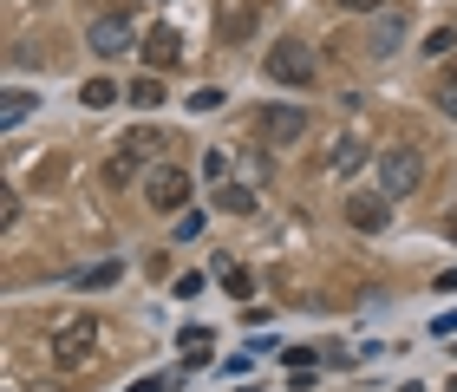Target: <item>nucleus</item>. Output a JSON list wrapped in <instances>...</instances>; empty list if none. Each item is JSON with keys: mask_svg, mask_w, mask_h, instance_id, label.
Listing matches in <instances>:
<instances>
[{"mask_svg": "<svg viewBox=\"0 0 457 392\" xmlns=\"http://www.w3.org/2000/svg\"><path fill=\"white\" fill-rule=\"evenodd\" d=\"M53 366H66V373H79V366H92L98 360V321L92 314H66L53 327Z\"/></svg>", "mask_w": 457, "mask_h": 392, "instance_id": "f257e3e1", "label": "nucleus"}, {"mask_svg": "<svg viewBox=\"0 0 457 392\" xmlns=\"http://www.w3.org/2000/svg\"><path fill=\"white\" fill-rule=\"evenodd\" d=\"M137 196L151 203L163 216H183V203H190V171H177V163H151V171L137 177Z\"/></svg>", "mask_w": 457, "mask_h": 392, "instance_id": "f03ea898", "label": "nucleus"}, {"mask_svg": "<svg viewBox=\"0 0 457 392\" xmlns=\"http://www.w3.org/2000/svg\"><path fill=\"white\" fill-rule=\"evenodd\" d=\"M157 144H163V131H151V125L124 131V138H118V151H112V163H105V177H112V183L144 177V171H151V157H157Z\"/></svg>", "mask_w": 457, "mask_h": 392, "instance_id": "7ed1b4c3", "label": "nucleus"}, {"mask_svg": "<svg viewBox=\"0 0 457 392\" xmlns=\"http://www.w3.org/2000/svg\"><path fill=\"white\" fill-rule=\"evenodd\" d=\"M419 177H425V157L411 151V144H386L379 151V196L399 203V196L419 190Z\"/></svg>", "mask_w": 457, "mask_h": 392, "instance_id": "20e7f679", "label": "nucleus"}, {"mask_svg": "<svg viewBox=\"0 0 457 392\" xmlns=\"http://www.w3.org/2000/svg\"><path fill=\"white\" fill-rule=\"evenodd\" d=\"M262 66H268V79H275V86H295V92L314 86V53H307L301 39H275Z\"/></svg>", "mask_w": 457, "mask_h": 392, "instance_id": "39448f33", "label": "nucleus"}, {"mask_svg": "<svg viewBox=\"0 0 457 392\" xmlns=\"http://www.w3.org/2000/svg\"><path fill=\"white\" fill-rule=\"evenodd\" d=\"M86 46L98 59H118V53H131L137 46V27H131V13H92V27H86Z\"/></svg>", "mask_w": 457, "mask_h": 392, "instance_id": "423d86ee", "label": "nucleus"}, {"mask_svg": "<svg viewBox=\"0 0 457 392\" xmlns=\"http://www.w3.org/2000/svg\"><path fill=\"white\" fill-rule=\"evenodd\" d=\"M255 131H262V144H301L307 138V105H262Z\"/></svg>", "mask_w": 457, "mask_h": 392, "instance_id": "0eeeda50", "label": "nucleus"}, {"mask_svg": "<svg viewBox=\"0 0 457 392\" xmlns=\"http://www.w3.org/2000/svg\"><path fill=\"white\" fill-rule=\"evenodd\" d=\"M255 20H262L255 0H222L216 7V39L222 46H248V39H255Z\"/></svg>", "mask_w": 457, "mask_h": 392, "instance_id": "6e6552de", "label": "nucleus"}, {"mask_svg": "<svg viewBox=\"0 0 457 392\" xmlns=\"http://www.w3.org/2000/svg\"><path fill=\"white\" fill-rule=\"evenodd\" d=\"M405 46V13L399 7H379V20H372V33H366V53L372 59H392Z\"/></svg>", "mask_w": 457, "mask_h": 392, "instance_id": "1a4fd4ad", "label": "nucleus"}, {"mask_svg": "<svg viewBox=\"0 0 457 392\" xmlns=\"http://www.w3.org/2000/svg\"><path fill=\"white\" fill-rule=\"evenodd\" d=\"M346 222L360 236H379L386 222H392V196H346Z\"/></svg>", "mask_w": 457, "mask_h": 392, "instance_id": "9d476101", "label": "nucleus"}, {"mask_svg": "<svg viewBox=\"0 0 457 392\" xmlns=\"http://www.w3.org/2000/svg\"><path fill=\"white\" fill-rule=\"evenodd\" d=\"M177 59H183L177 27H151V39H144V72H170Z\"/></svg>", "mask_w": 457, "mask_h": 392, "instance_id": "9b49d317", "label": "nucleus"}, {"mask_svg": "<svg viewBox=\"0 0 457 392\" xmlns=\"http://www.w3.org/2000/svg\"><path fill=\"white\" fill-rule=\"evenodd\" d=\"M360 163H366V144H360V138H334V151H327V171H334V177H353Z\"/></svg>", "mask_w": 457, "mask_h": 392, "instance_id": "f8f14e48", "label": "nucleus"}, {"mask_svg": "<svg viewBox=\"0 0 457 392\" xmlns=\"http://www.w3.org/2000/svg\"><path fill=\"white\" fill-rule=\"evenodd\" d=\"M33 112H39V98L13 86L7 98H0V131H13V125H27V118H33Z\"/></svg>", "mask_w": 457, "mask_h": 392, "instance_id": "ddd939ff", "label": "nucleus"}, {"mask_svg": "<svg viewBox=\"0 0 457 392\" xmlns=\"http://www.w3.org/2000/svg\"><path fill=\"white\" fill-rule=\"evenodd\" d=\"M118 86H112V79H86V86H79V105H86V112H105V105H118Z\"/></svg>", "mask_w": 457, "mask_h": 392, "instance_id": "4468645a", "label": "nucleus"}, {"mask_svg": "<svg viewBox=\"0 0 457 392\" xmlns=\"http://www.w3.org/2000/svg\"><path fill=\"white\" fill-rule=\"evenodd\" d=\"M124 98H131L137 112H157V105H163V98H170V92H163V79H157V72H144V79H137V86L124 92Z\"/></svg>", "mask_w": 457, "mask_h": 392, "instance_id": "2eb2a0df", "label": "nucleus"}, {"mask_svg": "<svg viewBox=\"0 0 457 392\" xmlns=\"http://www.w3.org/2000/svg\"><path fill=\"white\" fill-rule=\"evenodd\" d=\"M118 275H124L118 262H98V268H79V275H72V288H112Z\"/></svg>", "mask_w": 457, "mask_h": 392, "instance_id": "dca6fc26", "label": "nucleus"}, {"mask_svg": "<svg viewBox=\"0 0 457 392\" xmlns=\"http://www.w3.org/2000/svg\"><path fill=\"white\" fill-rule=\"evenodd\" d=\"M222 210H228V216H248V210H255V190H242V183H228V190H222Z\"/></svg>", "mask_w": 457, "mask_h": 392, "instance_id": "f3484780", "label": "nucleus"}, {"mask_svg": "<svg viewBox=\"0 0 457 392\" xmlns=\"http://www.w3.org/2000/svg\"><path fill=\"white\" fill-rule=\"evenodd\" d=\"M216 275H222V288H228V295H248V268H236V262H216Z\"/></svg>", "mask_w": 457, "mask_h": 392, "instance_id": "a211bd4d", "label": "nucleus"}, {"mask_svg": "<svg viewBox=\"0 0 457 392\" xmlns=\"http://www.w3.org/2000/svg\"><path fill=\"white\" fill-rule=\"evenodd\" d=\"M451 46H457V33H451V27H438V33H431V39H425V53H431V59H445Z\"/></svg>", "mask_w": 457, "mask_h": 392, "instance_id": "6ab92c4d", "label": "nucleus"}, {"mask_svg": "<svg viewBox=\"0 0 457 392\" xmlns=\"http://www.w3.org/2000/svg\"><path fill=\"white\" fill-rule=\"evenodd\" d=\"M216 105H222V92H216V86H203V92H190V112H196V118H203V112H216Z\"/></svg>", "mask_w": 457, "mask_h": 392, "instance_id": "aec40b11", "label": "nucleus"}, {"mask_svg": "<svg viewBox=\"0 0 457 392\" xmlns=\"http://www.w3.org/2000/svg\"><path fill=\"white\" fill-rule=\"evenodd\" d=\"M177 236H183V242L203 236V216H196V210H183V216H177Z\"/></svg>", "mask_w": 457, "mask_h": 392, "instance_id": "412c9836", "label": "nucleus"}, {"mask_svg": "<svg viewBox=\"0 0 457 392\" xmlns=\"http://www.w3.org/2000/svg\"><path fill=\"white\" fill-rule=\"evenodd\" d=\"M340 7H346V13H379L386 0H340Z\"/></svg>", "mask_w": 457, "mask_h": 392, "instance_id": "4be33fe9", "label": "nucleus"}, {"mask_svg": "<svg viewBox=\"0 0 457 392\" xmlns=\"http://www.w3.org/2000/svg\"><path fill=\"white\" fill-rule=\"evenodd\" d=\"M438 105H445V112L457 118V79H451V86H445V98H438Z\"/></svg>", "mask_w": 457, "mask_h": 392, "instance_id": "5701e85b", "label": "nucleus"}, {"mask_svg": "<svg viewBox=\"0 0 457 392\" xmlns=\"http://www.w3.org/2000/svg\"><path fill=\"white\" fill-rule=\"evenodd\" d=\"M124 392H163V379H137V386H124Z\"/></svg>", "mask_w": 457, "mask_h": 392, "instance_id": "b1692460", "label": "nucleus"}, {"mask_svg": "<svg viewBox=\"0 0 457 392\" xmlns=\"http://www.w3.org/2000/svg\"><path fill=\"white\" fill-rule=\"evenodd\" d=\"M451 392H457V379H451Z\"/></svg>", "mask_w": 457, "mask_h": 392, "instance_id": "393cba45", "label": "nucleus"}]
</instances>
